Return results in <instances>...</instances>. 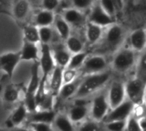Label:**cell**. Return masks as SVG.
<instances>
[{"label": "cell", "instance_id": "6da1fadb", "mask_svg": "<svg viewBox=\"0 0 146 131\" xmlns=\"http://www.w3.org/2000/svg\"><path fill=\"white\" fill-rule=\"evenodd\" d=\"M128 33L127 28L117 22L105 28L102 39L99 44L96 45L97 51L95 53L102 54L106 57L112 56L125 43Z\"/></svg>", "mask_w": 146, "mask_h": 131}, {"label": "cell", "instance_id": "7a4b0ae2", "mask_svg": "<svg viewBox=\"0 0 146 131\" xmlns=\"http://www.w3.org/2000/svg\"><path fill=\"white\" fill-rule=\"evenodd\" d=\"M137 56L138 53L125 43L109 59L111 71L119 77L133 74Z\"/></svg>", "mask_w": 146, "mask_h": 131}, {"label": "cell", "instance_id": "3957f363", "mask_svg": "<svg viewBox=\"0 0 146 131\" xmlns=\"http://www.w3.org/2000/svg\"><path fill=\"white\" fill-rule=\"evenodd\" d=\"M113 77V73L111 70L101 73L84 76V77L80 79V82L74 98L89 99L90 97H92L96 93L104 89Z\"/></svg>", "mask_w": 146, "mask_h": 131}, {"label": "cell", "instance_id": "277c9868", "mask_svg": "<svg viewBox=\"0 0 146 131\" xmlns=\"http://www.w3.org/2000/svg\"><path fill=\"white\" fill-rule=\"evenodd\" d=\"M126 98L134 105L143 103V96L146 90V81L134 74L130 75L125 80Z\"/></svg>", "mask_w": 146, "mask_h": 131}, {"label": "cell", "instance_id": "5b68a950", "mask_svg": "<svg viewBox=\"0 0 146 131\" xmlns=\"http://www.w3.org/2000/svg\"><path fill=\"white\" fill-rule=\"evenodd\" d=\"M106 88L94 94L90 100V116L97 122H102L110 110Z\"/></svg>", "mask_w": 146, "mask_h": 131}, {"label": "cell", "instance_id": "8992f818", "mask_svg": "<svg viewBox=\"0 0 146 131\" xmlns=\"http://www.w3.org/2000/svg\"><path fill=\"white\" fill-rule=\"evenodd\" d=\"M108 70H110V65L108 57L98 53H93L89 54L80 71L82 75L86 76L101 73Z\"/></svg>", "mask_w": 146, "mask_h": 131}, {"label": "cell", "instance_id": "52a82bcc", "mask_svg": "<svg viewBox=\"0 0 146 131\" xmlns=\"http://www.w3.org/2000/svg\"><path fill=\"white\" fill-rule=\"evenodd\" d=\"M106 93L110 109L121 104L126 99L125 80H122L121 77H113L106 88Z\"/></svg>", "mask_w": 146, "mask_h": 131}, {"label": "cell", "instance_id": "ba28073f", "mask_svg": "<svg viewBox=\"0 0 146 131\" xmlns=\"http://www.w3.org/2000/svg\"><path fill=\"white\" fill-rule=\"evenodd\" d=\"M38 63L40 70L41 82L46 83L48 76L56 67L52 57V47L50 45H40V57L38 59Z\"/></svg>", "mask_w": 146, "mask_h": 131}, {"label": "cell", "instance_id": "9c48e42d", "mask_svg": "<svg viewBox=\"0 0 146 131\" xmlns=\"http://www.w3.org/2000/svg\"><path fill=\"white\" fill-rule=\"evenodd\" d=\"M87 19L89 22L107 28L116 22V18L110 16L96 1L87 13Z\"/></svg>", "mask_w": 146, "mask_h": 131}, {"label": "cell", "instance_id": "30bf717a", "mask_svg": "<svg viewBox=\"0 0 146 131\" xmlns=\"http://www.w3.org/2000/svg\"><path fill=\"white\" fill-rule=\"evenodd\" d=\"M133 106L134 104L126 98V99L123 101L121 104H119L114 108L110 109L106 117L103 119L102 122H107L110 121L126 120L128 117L131 114Z\"/></svg>", "mask_w": 146, "mask_h": 131}, {"label": "cell", "instance_id": "8fae6325", "mask_svg": "<svg viewBox=\"0 0 146 131\" xmlns=\"http://www.w3.org/2000/svg\"><path fill=\"white\" fill-rule=\"evenodd\" d=\"M60 15L71 28L78 29L84 28V26L88 22L86 13L73 7H69L62 11Z\"/></svg>", "mask_w": 146, "mask_h": 131}, {"label": "cell", "instance_id": "7c38bea8", "mask_svg": "<svg viewBox=\"0 0 146 131\" xmlns=\"http://www.w3.org/2000/svg\"><path fill=\"white\" fill-rule=\"evenodd\" d=\"M21 62L19 51H9L0 55V70L11 78L18 63Z\"/></svg>", "mask_w": 146, "mask_h": 131}, {"label": "cell", "instance_id": "4fadbf2b", "mask_svg": "<svg viewBox=\"0 0 146 131\" xmlns=\"http://www.w3.org/2000/svg\"><path fill=\"white\" fill-rule=\"evenodd\" d=\"M125 43L137 53L146 48V28L139 27L128 33Z\"/></svg>", "mask_w": 146, "mask_h": 131}, {"label": "cell", "instance_id": "5bb4252c", "mask_svg": "<svg viewBox=\"0 0 146 131\" xmlns=\"http://www.w3.org/2000/svg\"><path fill=\"white\" fill-rule=\"evenodd\" d=\"M104 30L105 28L88 21L84 28V36L86 45L90 46L97 45L102 39Z\"/></svg>", "mask_w": 146, "mask_h": 131}, {"label": "cell", "instance_id": "9a60e30c", "mask_svg": "<svg viewBox=\"0 0 146 131\" xmlns=\"http://www.w3.org/2000/svg\"><path fill=\"white\" fill-rule=\"evenodd\" d=\"M63 70L60 67L56 66L46 82V89L51 93L54 97H57L63 82Z\"/></svg>", "mask_w": 146, "mask_h": 131}, {"label": "cell", "instance_id": "2e32d148", "mask_svg": "<svg viewBox=\"0 0 146 131\" xmlns=\"http://www.w3.org/2000/svg\"><path fill=\"white\" fill-rule=\"evenodd\" d=\"M52 57L56 66L64 69L67 67V65L70 62L71 53L68 51L64 45L61 44H53L51 45Z\"/></svg>", "mask_w": 146, "mask_h": 131}, {"label": "cell", "instance_id": "e0dca14e", "mask_svg": "<svg viewBox=\"0 0 146 131\" xmlns=\"http://www.w3.org/2000/svg\"><path fill=\"white\" fill-rule=\"evenodd\" d=\"M64 42L65 48L71 54L85 51V47L87 45L84 35H78L72 33Z\"/></svg>", "mask_w": 146, "mask_h": 131}, {"label": "cell", "instance_id": "ac0fdd59", "mask_svg": "<svg viewBox=\"0 0 146 131\" xmlns=\"http://www.w3.org/2000/svg\"><path fill=\"white\" fill-rule=\"evenodd\" d=\"M90 115V105H81L73 104L68 110L67 116L73 123L82 122Z\"/></svg>", "mask_w": 146, "mask_h": 131}, {"label": "cell", "instance_id": "d6986e66", "mask_svg": "<svg viewBox=\"0 0 146 131\" xmlns=\"http://www.w3.org/2000/svg\"><path fill=\"white\" fill-rule=\"evenodd\" d=\"M54 110H36L34 112L29 113L28 121L31 122H44L52 124L56 117Z\"/></svg>", "mask_w": 146, "mask_h": 131}, {"label": "cell", "instance_id": "ffe728a7", "mask_svg": "<svg viewBox=\"0 0 146 131\" xmlns=\"http://www.w3.org/2000/svg\"><path fill=\"white\" fill-rule=\"evenodd\" d=\"M19 52L21 61H38L40 57V46L38 44L24 41Z\"/></svg>", "mask_w": 146, "mask_h": 131}, {"label": "cell", "instance_id": "44dd1931", "mask_svg": "<svg viewBox=\"0 0 146 131\" xmlns=\"http://www.w3.org/2000/svg\"><path fill=\"white\" fill-rule=\"evenodd\" d=\"M55 16L56 14L53 11L40 9L35 14L33 17V24L38 28L51 27L54 22Z\"/></svg>", "mask_w": 146, "mask_h": 131}, {"label": "cell", "instance_id": "7402d4cb", "mask_svg": "<svg viewBox=\"0 0 146 131\" xmlns=\"http://www.w3.org/2000/svg\"><path fill=\"white\" fill-rule=\"evenodd\" d=\"M52 28L62 41H64L71 34V27L60 14H56Z\"/></svg>", "mask_w": 146, "mask_h": 131}, {"label": "cell", "instance_id": "603a6c76", "mask_svg": "<svg viewBox=\"0 0 146 131\" xmlns=\"http://www.w3.org/2000/svg\"><path fill=\"white\" fill-rule=\"evenodd\" d=\"M80 82V79L78 78L77 80L73 81L71 82H68V83H64L56 97V99H58L60 101H64V100H68L70 99L74 98L78 85Z\"/></svg>", "mask_w": 146, "mask_h": 131}, {"label": "cell", "instance_id": "cb8c5ba5", "mask_svg": "<svg viewBox=\"0 0 146 131\" xmlns=\"http://www.w3.org/2000/svg\"><path fill=\"white\" fill-rule=\"evenodd\" d=\"M13 15L19 21L26 20L31 12V4L29 0H17L13 6Z\"/></svg>", "mask_w": 146, "mask_h": 131}, {"label": "cell", "instance_id": "d4e9b609", "mask_svg": "<svg viewBox=\"0 0 146 131\" xmlns=\"http://www.w3.org/2000/svg\"><path fill=\"white\" fill-rule=\"evenodd\" d=\"M40 82H41V75H40V65L38 61H35L31 68V78L28 84L26 93H35L40 85Z\"/></svg>", "mask_w": 146, "mask_h": 131}, {"label": "cell", "instance_id": "484cf974", "mask_svg": "<svg viewBox=\"0 0 146 131\" xmlns=\"http://www.w3.org/2000/svg\"><path fill=\"white\" fill-rule=\"evenodd\" d=\"M29 111L23 103L19 104L12 111L11 118L9 119L14 127L21 126L27 119L29 116Z\"/></svg>", "mask_w": 146, "mask_h": 131}, {"label": "cell", "instance_id": "4316f807", "mask_svg": "<svg viewBox=\"0 0 146 131\" xmlns=\"http://www.w3.org/2000/svg\"><path fill=\"white\" fill-rule=\"evenodd\" d=\"M40 44L53 45L55 43V37L58 36L55 32L52 26L51 27H40L39 28Z\"/></svg>", "mask_w": 146, "mask_h": 131}, {"label": "cell", "instance_id": "83f0119b", "mask_svg": "<svg viewBox=\"0 0 146 131\" xmlns=\"http://www.w3.org/2000/svg\"><path fill=\"white\" fill-rule=\"evenodd\" d=\"M88 56H89V52H87L86 51H80L78 53L71 54L70 62H69L66 68L79 71L83 66V64L84 63L86 58L88 57Z\"/></svg>", "mask_w": 146, "mask_h": 131}, {"label": "cell", "instance_id": "f1b7e54d", "mask_svg": "<svg viewBox=\"0 0 146 131\" xmlns=\"http://www.w3.org/2000/svg\"><path fill=\"white\" fill-rule=\"evenodd\" d=\"M53 124L58 131H75L73 122L70 120L67 114L56 115Z\"/></svg>", "mask_w": 146, "mask_h": 131}, {"label": "cell", "instance_id": "f546056e", "mask_svg": "<svg viewBox=\"0 0 146 131\" xmlns=\"http://www.w3.org/2000/svg\"><path fill=\"white\" fill-rule=\"evenodd\" d=\"M133 74L146 81V48L138 53Z\"/></svg>", "mask_w": 146, "mask_h": 131}, {"label": "cell", "instance_id": "4dcf8cb0", "mask_svg": "<svg viewBox=\"0 0 146 131\" xmlns=\"http://www.w3.org/2000/svg\"><path fill=\"white\" fill-rule=\"evenodd\" d=\"M23 37L24 41L40 45L39 28L34 25L33 23L26 25L23 28Z\"/></svg>", "mask_w": 146, "mask_h": 131}, {"label": "cell", "instance_id": "1f68e13d", "mask_svg": "<svg viewBox=\"0 0 146 131\" xmlns=\"http://www.w3.org/2000/svg\"><path fill=\"white\" fill-rule=\"evenodd\" d=\"M3 98H4V100L7 103H10V104L16 103L20 99L19 88L13 84L7 85L4 89Z\"/></svg>", "mask_w": 146, "mask_h": 131}, {"label": "cell", "instance_id": "d6a6232c", "mask_svg": "<svg viewBox=\"0 0 146 131\" xmlns=\"http://www.w3.org/2000/svg\"><path fill=\"white\" fill-rule=\"evenodd\" d=\"M103 125L102 122L96 120H84L81 122L78 131H103Z\"/></svg>", "mask_w": 146, "mask_h": 131}, {"label": "cell", "instance_id": "836d02e7", "mask_svg": "<svg viewBox=\"0 0 146 131\" xmlns=\"http://www.w3.org/2000/svg\"><path fill=\"white\" fill-rule=\"evenodd\" d=\"M96 1L97 0H70V4L71 7L86 13L90 10Z\"/></svg>", "mask_w": 146, "mask_h": 131}, {"label": "cell", "instance_id": "e575fe53", "mask_svg": "<svg viewBox=\"0 0 146 131\" xmlns=\"http://www.w3.org/2000/svg\"><path fill=\"white\" fill-rule=\"evenodd\" d=\"M104 131H124L125 126V120L110 121L102 122Z\"/></svg>", "mask_w": 146, "mask_h": 131}, {"label": "cell", "instance_id": "d590c367", "mask_svg": "<svg viewBox=\"0 0 146 131\" xmlns=\"http://www.w3.org/2000/svg\"><path fill=\"white\" fill-rule=\"evenodd\" d=\"M24 104V105L26 106L28 111L29 113L35 111L36 110H38V105H37V101H36V98H35V93H25V97H24V100L23 102Z\"/></svg>", "mask_w": 146, "mask_h": 131}, {"label": "cell", "instance_id": "8d00e7d4", "mask_svg": "<svg viewBox=\"0 0 146 131\" xmlns=\"http://www.w3.org/2000/svg\"><path fill=\"white\" fill-rule=\"evenodd\" d=\"M39 4L41 9L56 12L58 10L60 0H40Z\"/></svg>", "mask_w": 146, "mask_h": 131}, {"label": "cell", "instance_id": "74e56055", "mask_svg": "<svg viewBox=\"0 0 146 131\" xmlns=\"http://www.w3.org/2000/svg\"><path fill=\"white\" fill-rule=\"evenodd\" d=\"M124 131H142V128L138 122V119L131 114L125 120Z\"/></svg>", "mask_w": 146, "mask_h": 131}, {"label": "cell", "instance_id": "f35d334b", "mask_svg": "<svg viewBox=\"0 0 146 131\" xmlns=\"http://www.w3.org/2000/svg\"><path fill=\"white\" fill-rule=\"evenodd\" d=\"M98 3L100 4V5L113 17L116 18L118 13L116 11V8L113 3L112 0H97Z\"/></svg>", "mask_w": 146, "mask_h": 131}, {"label": "cell", "instance_id": "ab89813d", "mask_svg": "<svg viewBox=\"0 0 146 131\" xmlns=\"http://www.w3.org/2000/svg\"><path fill=\"white\" fill-rule=\"evenodd\" d=\"M78 78V70L64 68L63 70V82L68 83L75 81Z\"/></svg>", "mask_w": 146, "mask_h": 131}, {"label": "cell", "instance_id": "60d3db41", "mask_svg": "<svg viewBox=\"0 0 146 131\" xmlns=\"http://www.w3.org/2000/svg\"><path fill=\"white\" fill-rule=\"evenodd\" d=\"M29 128L33 131H53L52 124L44 122H31L29 123Z\"/></svg>", "mask_w": 146, "mask_h": 131}, {"label": "cell", "instance_id": "b9f144b4", "mask_svg": "<svg viewBox=\"0 0 146 131\" xmlns=\"http://www.w3.org/2000/svg\"><path fill=\"white\" fill-rule=\"evenodd\" d=\"M112 1L114 5L115 8H116L118 14L123 13L125 11V0H112Z\"/></svg>", "mask_w": 146, "mask_h": 131}, {"label": "cell", "instance_id": "7bdbcfd3", "mask_svg": "<svg viewBox=\"0 0 146 131\" xmlns=\"http://www.w3.org/2000/svg\"><path fill=\"white\" fill-rule=\"evenodd\" d=\"M10 131H33L30 128H26V127H21V126H18V127H14L12 128Z\"/></svg>", "mask_w": 146, "mask_h": 131}, {"label": "cell", "instance_id": "ee69618b", "mask_svg": "<svg viewBox=\"0 0 146 131\" xmlns=\"http://www.w3.org/2000/svg\"><path fill=\"white\" fill-rule=\"evenodd\" d=\"M143 104L146 106V90H145V93H144V96H143Z\"/></svg>", "mask_w": 146, "mask_h": 131}, {"label": "cell", "instance_id": "f6af8a7d", "mask_svg": "<svg viewBox=\"0 0 146 131\" xmlns=\"http://www.w3.org/2000/svg\"><path fill=\"white\" fill-rule=\"evenodd\" d=\"M0 131H5V129H3V128H0Z\"/></svg>", "mask_w": 146, "mask_h": 131}, {"label": "cell", "instance_id": "bcb514c9", "mask_svg": "<svg viewBox=\"0 0 146 131\" xmlns=\"http://www.w3.org/2000/svg\"><path fill=\"white\" fill-rule=\"evenodd\" d=\"M142 131H146V128H143V129H142Z\"/></svg>", "mask_w": 146, "mask_h": 131}, {"label": "cell", "instance_id": "7dc6e473", "mask_svg": "<svg viewBox=\"0 0 146 131\" xmlns=\"http://www.w3.org/2000/svg\"><path fill=\"white\" fill-rule=\"evenodd\" d=\"M145 28H146V26H145Z\"/></svg>", "mask_w": 146, "mask_h": 131}, {"label": "cell", "instance_id": "c3c4849f", "mask_svg": "<svg viewBox=\"0 0 146 131\" xmlns=\"http://www.w3.org/2000/svg\"><path fill=\"white\" fill-rule=\"evenodd\" d=\"M103 131H104V130H103Z\"/></svg>", "mask_w": 146, "mask_h": 131}]
</instances>
